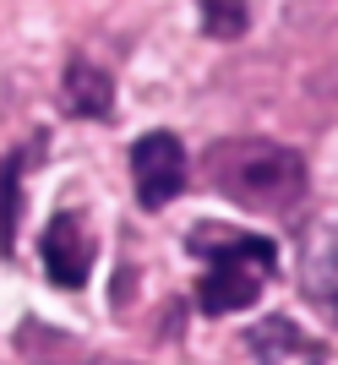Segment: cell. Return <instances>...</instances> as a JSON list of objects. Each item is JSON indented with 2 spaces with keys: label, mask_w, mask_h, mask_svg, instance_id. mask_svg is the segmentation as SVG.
Instances as JSON below:
<instances>
[{
  "label": "cell",
  "mask_w": 338,
  "mask_h": 365,
  "mask_svg": "<svg viewBox=\"0 0 338 365\" xmlns=\"http://www.w3.org/2000/svg\"><path fill=\"white\" fill-rule=\"evenodd\" d=\"M39 251H44V273L49 284H61V289H82L93 273V235L88 224H82V213H55L44 229V240H39Z\"/></svg>",
  "instance_id": "obj_4"
},
{
  "label": "cell",
  "mask_w": 338,
  "mask_h": 365,
  "mask_svg": "<svg viewBox=\"0 0 338 365\" xmlns=\"http://www.w3.org/2000/svg\"><path fill=\"white\" fill-rule=\"evenodd\" d=\"M208 185L246 213H290L306 197V158L267 137H224L202 153Z\"/></svg>",
  "instance_id": "obj_1"
},
{
  "label": "cell",
  "mask_w": 338,
  "mask_h": 365,
  "mask_svg": "<svg viewBox=\"0 0 338 365\" xmlns=\"http://www.w3.org/2000/svg\"><path fill=\"white\" fill-rule=\"evenodd\" d=\"M185 148L175 131H148V137L131 142V185H137V202L148 213L169 207V202L185 191Z\"/></svg>",
  "instance_id": "obj_3"
},
{
  "label": "cell",
  "mask_w": 338,
  "mask_h": 365,
  "mask_svg": "<svg viewBox=\"0 0 338 365\" xmlns=\"http://www.w3.org/2000/svg\"><path fill=\"white\" fill-rule=\"evenodd\" d=\"M191 257H202V284H197L202 317H235V311L257 305L262 284L278 267V245L267 235H230V229L202 224L191 235Z\"/></svg>",
  "instance_id": "obj_2"
},
{
  "label": "cell",
  "mask_w": 338,
  "mask_h": 365,
  "mask_svg": "<svg viewBox=\"0 0 338 365\" xmlns=\"http://www.w3.org/2000/svg\"><path fill=\"white\" fill-rule=\"evenodd\" d=\"M197 11H202V33L208 38H240L246 33V22H251V6L246 0H197Z\"/></svg>",
  "instance_id": "obj_7"
},
{
  "label": "cell",
  "mask_w": 338,
  "mask_h": 365,
  "mask_svg": "<svg viewBox=\"0 0 338 365\" xmlns=\"http://www.w3.org/2000/svg\"><path fill=\"white\" fill-rule=\"evenodd\" d=\"M61 109L71 120H104V115H115V82H109V71H98L93 61L77 55L61 76Z\"/></svg>",
  "instance_id": "obj_5"
},
{
  "label": "cell",
  "mask_w": 338,
  "mask_h": 365,
  "mask_svg": "<svg viewBox=\"0 0 338 365\" xmlns=\"http://www.w3.org/2000/svg\"><path fill=\"white\" fill-rule=\"evenodd\" d=\"M22 169H28V153H11L0 164V257L11 251L16 235V202H22Z\"/></svg>",
  "instance_id": "obj_6"
}]
</instances>
